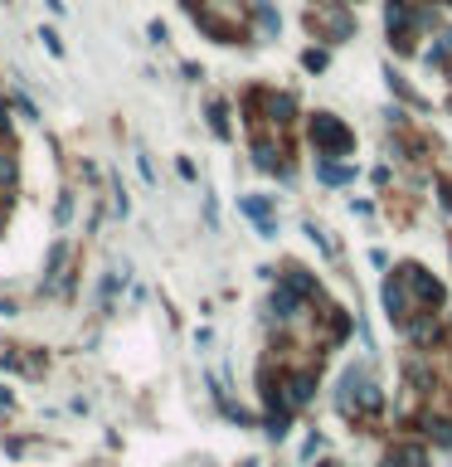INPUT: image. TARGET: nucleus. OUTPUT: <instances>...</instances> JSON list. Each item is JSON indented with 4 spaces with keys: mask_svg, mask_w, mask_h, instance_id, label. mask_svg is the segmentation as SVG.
<instances>
[{
    "mask_svg": "<svg viewBox=\"0 0 452 467\" xmlns=\"http://www.w3.org/2000/svg\"><path fill=\"white\" fill-rule=\"evenodd\" d=\"M336 414L341 418H355V424H365V418L379 414V385L370 380V370H365V365H350L346 375H341Z\"/></svg>",
    "mask_w": 452,
    "mask_h": 467,
    "instance_id": "1",
    "label": "nucleus"
},
{
    "mask_svg": "<svg viewBox=\"0 0 452 467\" xmlns=\"http://www.w3.org/2000/svg\"><path fill=\"white\" fill-rule=\"evenodd\" d=\"M306 30H312L316 40L336 44V40H346V34L355 30V15L346 5H336V0H312V10H306Z\"/></svg>",
    "mask_w": 452,
    "mask_h": 467,
    "instance_id": "2",
    "label": "nucleus"
},
{
    "mask_svg": "<svg viewBox=\"0 0 452 467\" xmlns=\"http://www.w3.org/2000/svg\"><path fill=\"white\" fill-rule=\"evenodd\" d=\"M385 25H389V44H394L399 54H413V34H419L423 15L409 5V0H389V5H385Z\"/></svg>",
    "mask_w": 452,
    "mask_h": 467,
    "instance_id": "3",
    "label": "nucleus"
},
{
    "mask_svg": "<svg viewBox=\"0 0 452 467\" xmlns=\"http://www.w3.org/2000/svg\"><path fill=\"white\" fill-rule=\"evenodd\" d=\"M312 141H316V151H326V156H350L355 151V131L331 112L312 117Z\"/></svg>",
    "mask_w": 452,
    "mask_h": 467,
    "instance_id": "4",
    "label": "nucleus"
},
{
    "mask_svg": "<svg viewBox=\"0 0 452 467\" xmlns=\"http://www.w3.org/2000/svg\"><path fill=\"white\" fill-rule=\"evenodd\" d=\"M244 214L258 224V229H263V238H272V234H278V220H272V205H268V200L248 195V200H244Z\"/></svg>",
    "mask_w": 452,
    "mask_h": 467,
    "instance_id": "5",
    "label": "nucleus"
},
{
    "mask_svg": "<svg viewBox=\"0 0 452 467\" xmlns=\"http://www.w3.org/2000/svg\"><path fill=\"white\" fill-rule=\"evenodd\" d=\"M316 175L326 185H346V181H355V166H336V161H321L316 166Z\"/></svg>",
    "mask_w": 452,
    "mask_h": 467,
    "instance_id": "6",
    "label": "nucleus"
},
{
    "mask_svg": "<svg viewBox=\"0 0 452 467\" xmlns=\"http://www.w3.org/2000/svg\"><path fill=\"white\" fill-rule=\"evenodd\" d=\"M15 181H20V161H15V151H0V190H15Z\"/></svg>",
    "mask_w": 452,
    "mask_h": 467,
    "instance_id": "7",
    "label": "nucleus"
},
{
    "mask_svg": "<svg viewBox=\"0 0 452 467\" xmlns=\"http://www.w3.org/2000/svg\"><path fill=\"white\" fill-rule=\"evenodd\" d=\"M253 15H258V25H263V34H278L282 20H278V10H272V5H263V0H258V5H253Z\"/></svg>",
    "mask_w": 452,
    "mask_h": 467,
    "instance_id": "8",
    "label": "nucleus"
},
{
    "mask_svg": "<svg viewBox=\"0 0 452 467\" xmlns=\"http://www.w3.org/2000/svg\"><path fill=\"white\" fill-rule=\"evenodd\" d=\"M64 258H68V244H54V248H49V263H44V268H49V278H58V268H64Z\"/></svg>",
    "mask_w": 452,
    "mask_h": 467,
    "instance_id": "9",
    "label": "nucleus"
},
{
    "mask_svg": "<svg viewBox=\"0 0 452 467\" xmlns=\"http://www.w3.org/2000/svg\"><path fill=\"white\" fill-rule=\"evenodd\" d=\"M209 127L219 131V137H229V122H224V103H209Z\"/></svg>",
    "mask_w": 452,
    "mask_h": 467,
    "instance_id": "10",
    "label": "nucleus"
},
{
    "mask_svg": "<svg viewBox=\"0 0 452 467\" xmlns=\"http://www.w3.org/2000/svg\"><path fill=\"white\" fill-rule=\"evenodd\" d=\"M5 122H10V107H5V98H0V131H5Z\"/></svg>",
    "mask_w": 452,
    "mask_h": 467,
    "instance_id": "11",
    "label": "nucleus"
},
{
    "mask_svg": "<svg viewBox=\"0 0 452 467\" xmlns=\"http://www.w3.org/2000/svg\"><path fill=\"white\" fill-rule=\"evenodd\" d=\"M316 467H346V463H316Z\"/></svg>",
    "mask_w": 452,
    "mask_h": 467,
    "instance_id": "12",
    "label": "nucleus"
}]
</instances>
